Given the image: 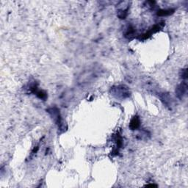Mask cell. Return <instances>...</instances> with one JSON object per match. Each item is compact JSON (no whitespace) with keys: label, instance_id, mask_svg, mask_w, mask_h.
I'll return each mask as SVG.
<instances>
[{"label":"cell","instance_id":"cell-8","mask_svg":"<svg viewBox=\"0 0 188 188\" xmlns=\"http://www.w3.org/2000/svg\"><path fill=\"white\" fill-rule=\"evenodd\" d=\"M174 12V10L173 9H168V10H160L157 12V15L159 16H169Z\"/></svg>","mask_w":188,"mask_h":188},{"label":"cell","instance_id":"cell-5","mask_svg":"<svg viewBox=\"0 0 188 188\" xmlns=\"http://www.w3.org/2000/svg\"><path fill=\"white\" fill-rule=\"evenodd\" d=\"M140 126V121L139 118L137 116H135V117L132 118L129 123V128L132 130H135L138 129Z\"/></svg>","mask_w":188,"mask_h":188},{"label":"cell","instance_id":"cell-7","mask_svg":"<svg viewBox=\"0 0 188 188\" xmlns=\"http://www.w3.org/2000/svg\"><path fill=\"white\" fill-rule=\"evenodd\" d=\"M130 2L128 1H122L117 5V10H122V11H128L129 8Z\"/></svg>","mask_w":188,"mask_h":188},{"label":"cell","instance_id":"cell-2","mask_svg":"<svg viewBox=\"0 0 188 188\" xmlns=\"http://www.w3.org/2000/svg\"><path fill=\"white\" fill-rule=\"evenodd\" d=\"M110 93L113 97L117 98V99L121 100H123L125 98H129L130 96V94H131L129 87L125 85L113 86L111 88Z\"/></svg>","mask_w":188,"mask_h":188},{"label":"cell","instance_id":"cell-10","mask_svg":"<svg viewBox=\"0 0 188 188\" xmlns=\"http://www.w3.org/2000/svg\"><path fill=\"white\" fill-rule=\"evenodd\" d=\"M180 76L182 80H187V69H184L182 70H181L180 71Z\"/></svg>","mask_w":188,"mask_h":188},{"label":"cell","instance_id":"cell-4","mask_svg":"<svg viewBox=\"0 0 188 188\" xmlns=\"http://www.w3.org/2000/svg\"><path fill=\"white\" fill-rule=\"evenodd\" d=\"M159 97H160L161 101L165 105V107H168L170 110H171L172 106H173V98L168 94L166 93H162V94H159Z\"/></svg>","mask_w":188,"mask_h":188},{"label":"cell","instance_id":"cell-6","mask_svg":"<svg viewBox=\"0 0 188 188\" xmlns=\"http://www.w3.org/2000/svg\"><path fill=\"white\" fill-rule=\"evenodd\" d=\"M135 30L133 27L132 26H129L126 29L124 33V36L127 39H132L134 37H135Z\"/></svg>","mask_w":188,"mask_h":188},{"label":"cell","instance_id":"cell-3","mask_svg":"<svg viewBox=\"0 0 188 188\" xmlns=\"http://www.w3.org/2000/svg\"><path fill=\"white\" fill-rule=\"evenodd\" d=\"M187 89H188L187 84V82H182L180 85H179L178 86H177L176 88V95L177 98L180 100L183 99L184 96L187 95Z\"/></svg>","mask_w":188,"mask_h":188},{"label":"cell","instance_id":"cell-1","mask_svg":"<svg viewBox=\"0 0 188 188\" xmlns=\"http://www.w3.org/2000/svg\"><path fill=\"white\" fill-rule=\"evenodd\" d=\"M46 111H47L48 113L50 115V116L52 118L53 121H55V123L57 125V126H58V129L60 130V131H61V132H66L68 128L67 125H66V123H65L63 121H62L59 109L55 107H50V108L48 109Z\"/></svg>","mask_w":188,"mask_h":188},{"label":"cell","instance_id":"cell-9","mask_svg":"<svg viewBox=\"0 0 188 188\" xmlns=\"http://www.w3.org/2000/svg\"><path fill=\"white\" fill-rule=\"evenodd\" d=\"M34 94L36 95L39 98H41V99H42V100H44V101H45V100L46 99V98H47V94H46L44 90H38V89H37V90H36V92H35Z\"/></svg>","mask_w":188,"mask_h":188}]
</instances>
